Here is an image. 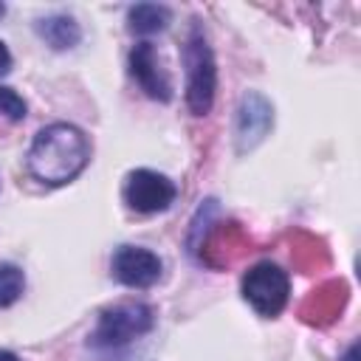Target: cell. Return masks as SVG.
Segmentation results:
<instances>
[{
    "instance_id": "8992f818",
    "label": "cell",
    "mask_w": 361,
    "mask_h": 361,
    "mask_svg": "<svg viewBox=\"0 0 361 361\" xmlns=\"http://www.w3.org/2000/svg\"><path fill=\"white\" fill-rule=\"evenodd\" d=\"M161 259L149 248L121 245L113 254V276L127 288H149L161 279Z\"/></svg>"
},
{
    "instance_id": "9c48e42d",
    "label": "cell",
    "mask_w": 361,
    "mask_h": 361,
    "mask_svg": "<svg viewBox=\"0 0 361 361\" xmlns=\"http://www.w3.org/2000/svg\"><path fill=\"white\" fill-rule=\"evenodd\" d=\"M37 34H39L54 51L73 48V45L79 42V37H82L76 20L68 17V14H51V17H45V20H39V23H37Z\"/></svg>"
},
{
    "instance_id": "4fadbf2b",
    "label": "cell",
    "mask_w": 361,
    "mask_h": 361,
    "mask_svg": "<svg viewBox=\"0 0 361 361\" xmlns=\"http://www.w3.org/2000/svg\"><path fill=\"white\" fill-rule=\"evenodd\" d=\"M0 116L11 118V121H23L25 118V102L17 90L11 87H0Z\"/></svg>"
},
{
    "instance_id": "ba28073f",
    "label": "cell",
    "mask_w": 361,
    "mask_h": 361,
    "mask_svg": "<svg viewBox=\"0 0 361 361\" xmlns=\"http://www.w3.org/2000/svg\"><path fill=\"white\" fill-rule=\"evenodd\" d=\"M130 73L135 76L138 87H141L149 99H155V102H169L172 85H169V79H166V73H164V68H161V62H158V56H155L152 42H138V45L130 51Z\"/></svg>"
},
{
    "instance_id": "8fae6325",
    "label": "cell",
    "mask_w": 361,
    "mask_h": 361,
    "mask_svg": "<svg viewBox=\"0 0 361 361\" xmlns=\"http://www.w3.org/2000/svg\"><path fill=\"white\" fill-rule=\"evenodd\" d=\"M127 23L133 34H155L164 31L169 23V8L166 6H155V3H138L127 11Z\"/></svg>"
},
{
    "instance_id": "e0dca14e",
    "label": "cell",
    "mask_w": 361,
    "mask_h": 361,
    "mask_svg": "<svg viewBox=\"0 0 361 361\" xmlns=\"http://www.w3.org/2000/svg\"><path fill=\"white\" fill-rule=\"evenodd\" d=\"M3 14H6V6H3V3H0V17H3Z\"/></svg>"
},
{
    "instance_id": "5bb4252c",
    "label": "cell",
    "mask_w": 361,
    "mask_h": 361,
    "mask_svg": "<svg viewBox=\"0 0 361 361\" xmlns=\"http://www.w3.org/2000/svg\"><path fill=\"white\" fill-rule=\"evenodd\" d=\"M11 71V54H8V48L0 42V76H6Z\"/></svg>"
},
{
    "instance_id": "52a82bcc",
    "label": "cell",
    "mask_w": 361,
    "mask_h": 361,
    "mask_svg": "<svg viewBox=\"0 0 361 361\" xmlns=\"http://www.w3.org/2000/svg\"><path fill=\"white\" fill-rule=\"evenodd\" d=\"M274 124V107L262 93H245L237 110V149L245 152L257 147Z\"/></svg>"
},
{
    "instance_id": "7c38bea8",
    "label": "cell",
    "mask_w": 361,
    "mask_h": 361,
    "mask_svg": "<svg viewBox=\"0 0 361 361\" xmlns=\"http://www.w3.org/2000/svg\"><path fill=\"white\" fill-rule=\"evenodd\" d=\"M23 288H25L23 271L11 262H0V307L14 305L23 296Z\"/></svg>"
},
{
    "instance_id": "3957f363",
    "label": "cell",
    "mask_w": 361,
    "mask_h": 361,
    "mask_svg": "<svg viewBox=\"0 0 361 361\" xmlns=\"http://www.w3.org/2000/svg\"><path fill=\"white\" fill-rule=\"evenodd\" d=\"M155 324V313L144 302H118L99 313L96 330L90 333V344L102 350L124 347L141 336H147Z\"/></svg>"
},
{
    "instance_id": "277c9868",
    "label": "cell",
    "mask_w": 361,
    "mask_h": 361,
    "mask_svg": "<svg viewBox=\"0 0 361 361\" xmlns=\"http://www.w3.org/2000/svg\"><path fill=\"white\" fill-rule=\"evenodd\" d=\"M290 279L274 262H257L243 276V296L259 316H279L288 305Z\"/></svg>"
},
{
    "instance_id": "7a4b0ae2",
    "label": "cell",
    "mask_w": 361,
    "mask_h": 361,
    "mask_svg": "<svg viewBox=\"0 0 361 361\" xmlns=\"http://www.w3.org/2000/svg\"><path fill=\"white\" fill-rule=\"evenodd\" d=\"M183 65H186V104L195 116H206L214 102V87H217V68H214V54L209 48L206 34L192 25L186 48H183Z\"/></svg>"
},
{
    "instance_id": "2e32d148",
    "label": "cell",
    "mask_w": 361,
    "mask_h": 361,
    "mask_svg": "<svg viewBox=\"0 0 361 361\" xmlns=\"http://www.w3.org/2000/svg\"><path fill=\"white\" fill-rule=\"evenodd\" d=\"M0 361H20L14 353H8V350H0Z\"/></svg>"
},
{
    "instance_id": "9a60e30c",
    "label": "cell",
    "mask_w": 361,
    "mask_h": 361,
    "mask_svg": "<svg viewBox=\"0 0 361 361\" xmlns=\"http://www.w3.org/2000/svg\"><path fill=\"white\" fill-rule=\"evenodd\" d=\"M341 361H358V344H350V350L344 353V358Z\"/></svg>"
},
{
    "instance_id": "5b68a950",
    "label": "cell",
    "mask_w": 361,
    "mask_h": 361,
    "mask_svg": "<svg viewBox=\"0 0 361 361\" xmlns=\"http://www.w3.org/2000/svg\"><path fill=\"white\" fill-rule=\"evenodd\" d=\"M124 203L133 209V212H141V214H155V212H164L169 209V203L175 200L178 189L175 183L155 172V169H133L124 180Z\"/></svg>"
},
{
    "instance_id": "30bf717a",
    "label": "cell",
    "mask_w": 361,
    "mask_h": 361,
    "mask_svg": "<svg viewBox=\"0 0 361 361\" xmlns=\"http://www.w3.org/2000/svg\"><path fill=\"white\" fill-rule=\"evenodd\" d=\"M344 296H347V293H344V285H341V282H327L324 288L313 290V299H310L313 310H302V313H305V319H310V322H327V319H333V316L341 310Z\"/></svg>"
},
{
    "instance_id": "6da1fadb",
    "label": "cell",
    "mask_w": 361,
    "mask_h": 361,
    "mask_svg": "<svg viewBox=\"0 0 361 361\" xmlns=\"http://www.w3.org/2000/svg\"><path fill=\"white\" fill-rule=\"evenodd\" d=\"M90 161V141L87 135L68 124V121H56L42 127L25 155L28 172L45 183V186H65L71 183Z\"/></svg>"
}]
</instances>
